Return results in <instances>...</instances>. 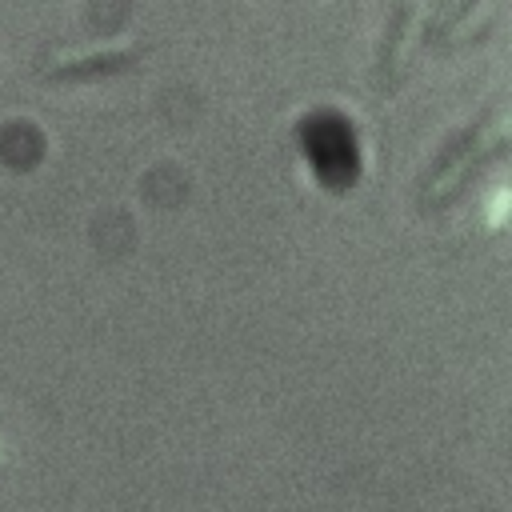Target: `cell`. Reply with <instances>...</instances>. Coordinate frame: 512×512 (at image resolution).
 <instances>
[{
	"label": "cell",
	"instance_id": "obj_3",
	"mask_svg": "<svg viewBox=\"0 0 512 512\" xmlns=\"http://www.w3.org/2000/svg\"><path fill=\"white\" fill-rule=\"evenodd\" d=\"M144 56V44H124V48H104V52H80V56H60L44 68L48 80H88V76H112L128 72Z\"/></svg>",
	"mask_w": 512,
	"mask_h": 512
},
{
	"label": "cell",
	"instance_id": "obj_5",
	"mask_svg": "<svg viewBox=\"0 0 512 512\" xmlns=\"http://www.w3.org/2000/svg\"><path fill=\"white\" fill-rule=\"evenodd\" d=\"M416 20V8L412 4H400L396 12H392V20H388V28H384V36H380V48H376V80L380 84H392V76H396V64H400V48H404V40H408V24Z\"/></svg>",
	"mask_w": 512,
	"mask_h": 512
},
{
	"label": "cell",
	"instance_id": "obj_6",
	"mask_svg": "<svg viewBox=\"0 0 512 512\" xmlns=\"http://www.w3.org/2000/svg\"><path fill=\"white\" fill-rule=\"evenodd\" d=\"M0 464H4V456H0Z\"/></svg>",
	"mask_w": 512,
	"mask_h": 512
},
{
	"label": "cell",
	"instance_id": "obj_2",
	"mask_svg": "<svg viewBox=\"0 0 512 512\" xmlns=\"http://www.w3.org/2000/svg\"><path fill=\"white\" fill-rule=\"evenodd\" d=\"M492 4H440L428 24H424V40L428 44H464L484 36L488 20H492Z\"/></svg>",
	"mask_w": 512,
	"mask_h": 512
},
{
	"label": "cell",
	"instance_id": "obj_4",
	"mask_svg": "<svg viewBox=\"0 0 512 512\" xmlns=\"http://www.w3.org/2000/svg\"><path fill=\"white\" fill-rule=\"evenodd\" d=\"M504 148H508V128L500 124V128H492V132H488V136H484V140H480V144H476V148H472V152H468V156H464V160L436 184V192L428 196V204H452V200H456V196H460V192H464V188H468V184H472L496 156H504Z\"/></svg>",
	"mask_w": 512,
	"mask_h": 512
},
{
	"label": "cell",
	"instance_id": "obj_1",
	"mask_svg": "<svg viewBox=\"0 0 512 512\" xmlns=\"http://www.w3.org/2000/svg\"><path fill=\"white\" fill-rule=\"evenodd\" d=\"M500 124H504V104H492V108H484L480 116H472L464 128H456V132L436 148L432 164H428L424 176H420V192H424V200H428V196L436 192V184H440V180H444V176H448V172H452V168H456V164H460V160H464V156H468L492 128H500Z\"/></svg>",
	"mask_w": 512,
	"mask_h": 512
}]
</instances>
